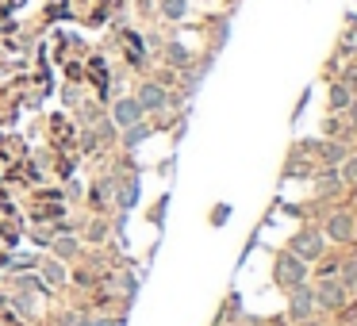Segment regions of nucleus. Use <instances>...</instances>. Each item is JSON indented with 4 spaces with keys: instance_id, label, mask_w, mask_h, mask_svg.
<instances>
[{
    "instance_id": "nucleus-6",
    "label": "nucleus",
    "mask_w": 357,
    "mask_h": 326,
    "mask_svg": "<svg viewBox=\"0 0 357 326\" xmlns=\"http://www.w3.org/2000/svg\"><path fill=\"white\" fill-rule=\"evenodd\" d=\"M188 12V0H162V16L165 20H181Z\"/></svg>"
},
{
    "instance_id": "nucleus-3",
    "label": "nucleus",
    "mask_w": 357,
    "mask_h": 326,
    "mask_svg": "<svg viewBox=\"0 0 357 326\" xmlns=\"http://www.w3.org/2000/svg\"><path fill=\"white\" fill-rule=\"evenodd\" d=\"M139 104H142V111H158V108H165V88L162 85H142L139 88Z\"/></svg>"
},
{
    "instance_id": "nucleus-13",
    "label": "nucleus",
    "mask_w": 357,
    "mask_h": 326,
    "mask_svg": "<svg viewBox=\"0 0 357 326\" xmlns=\"http://www.w3.org/2000/svg\"><path fill=\"white\" fill-rule=\"evenodd\" d=\"M96 326H119V323H104V318H100V323H96Z\"/></svg>"
},
{
    "instance_id": "nucleus-5",
    "label": "nucleus",
    "mask_w": 357,
    "mask_h": 326,
    "mask_svg": "<svg viewBox=\"0 0 357 326\" xmlns=\"http://www.w3.org/2000/svg\"><path fill=\"white\" fill-rule=\"evenodd\" d=\"M307 311H311V295L303 292V288H296V295H292V318H307Z\"/></svg>"
},
{
    "instance_id": "nucleus-10",
    "label": "nucleus",
    "mask_w": 357,
    "mask_h": 326,
    "mask_svg": "<svg viewBox=\"0 0 357 326\" xmlns=\"http://www.w3.org/2000/svg\"><path fill=\"white\" fill-rule=\"evenodd\" d=\"M135 203H139V188H123V196H119V208L131 211Z\"/></svg>"
},
{
    "instance_id": "nucleus-4",
    "label": "nucleus",
    "mask_w": 357,
    "mask_h": 326,
    "mask_svg": "<svg viewBox=\"0 0 357 326\" xmlns=\"http://www.w3.org/2000/svg\"><path fill=\"white\" fill-rule=\"evenodd\" d=\"M296 249H307L303 257H319V249H323V238H319V234H300V238H296Z\"/></svg>"
},
{
    "instance_id": "nucleus-12",
    "label": "nucleus",
    "mask_w": 357,
    "mask_h": 326,
    "mask_svg": "<svg viewBox=\"0 0 357 326\" xmlns=\"http://www.w3.org/2000/svg\"><path fill=\"white\" fill-rule=\"evenodd\" d=\"M349 177H354V180H357V157H354V165H349Z\"/></svg>"
},
{
    "instance_id": "nucleus-7",
    "label": "nucleus",
    "mask_w": 357,
    "mask_h": 326,
    "mask_svg": "<svg viewBox=\"0 0 357 326\" xmlns=\"http://www.w3.org/2000/svg\"><path fill=\"white\" fill-rule=\"evenodd\" d=\"M146 134H150V127H146V123H135V127H127L123 142H127V146H139V142L146 139Z\"/></svg>"
},
{
    "instance_id": "nucleus-11",
    "label": "nucleus",
    "mask_w": 357,
    "mask_h": 326,
    "mask_svg": "<svg viewBox=\"0 0 357 326\" xmlns=\"http://www.w3.org/2000/svg\"><path fill=\"white\" fill-rule=\"evenodd\" d=\"M47 277L54 280V284H62V269H58V265H47Z\"/></svg>"
},
{
    "instance_id": "nucleus-8",
    "label": "nucleus",
    "mask_w": 357,
    "mask_h": 326,
    "mask_svg": "<svg viewBox=\"0 0 357 326\" xmlns=\"http://www.w3.org/2000/svg\"><path fill=\"white\" fill-rule=\"evenodd\" d=\"M338 300H342V292H338V288H334V284H326L323 292H319V303H323V307H334V303H338Z\"/></svg>"
},
{
    "instance_id": "nucleus-9",
    "label": "nucleus",
    "mask_w": 357,
    "mask_h": 326,
    "mask_svg": "<svg viewBox=\"0 0 357 326\" xmlns=\"http://www.w3.org/2000/svg\"><path fill=\"white\" fill-rule=\"evenodd\" d=\"M331 234H334V238H346V234H349V219L346 215L331 219Z\"/></svg>"
},
{
    "instance_id": "nucleus-2",
    "label": "nucleus",
    "mask_w": 357,
    "mask_h": 326,
    "mask_svg": "<svg viewBox=\"0 0 357 326\" xmlns=\"http://www.w3.org/2000/svg\"><path fill=\"white\" fill-rule=\"evenodd\" d=\"M116 123H119V127L142 123V104L135 100V96H131V100H119V104H116Z\"/></svg>"
},
{
    "instance_id": "nucleus-1",
    "label": "nucleus",
    "mask_w": 357,
    "mask_h": 326,
    "mask_svg": "<svg viewBox=\"0 0 357 326\" xmlns=\"http://www.w3.org/2000/svg\"><path fill=\"white\" fill-rule=\"evenodd\" d=\"M277 284L280 288H300L303 284V261L300 257H292V254H284L277 261Z\"/></svg>"
}]
</instances>
